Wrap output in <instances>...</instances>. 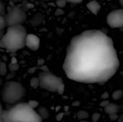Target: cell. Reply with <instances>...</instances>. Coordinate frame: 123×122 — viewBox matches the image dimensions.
Here are the masks:
<instances>
[{"mask_svg":"<svg viewBox=\"0 0 123 122\" xmlns=\"http://www.w3.org/2000/svg\"><path fill=\"white\" fill-rule=\"evenodd\" d=\"M119 66V58L111 37L100 30L90 29L71 39L63 68L72 81L102 83L109 81Z\"/></svg>","mask_w":123,"mask_h":122,"instance_id":"6da1fadb","label":"cell"},{"mask_svg":"<svg viewBox=\"0 0 123 122\" xmlns=\"http://www.w3.org/2000/svg\"><path fill=\"white\" fill-rule=\"evenodd\" d=\"M4 122H42L43 119L28 103L17 104L4 111Z\"/></svg>","mask_w":123,"mask_h":122,"instance_id":"7a4b0ae2","label":"cell"},{"mask_svg":"<svg viewBox=\"0 0 123 122\" xmlns=\"http://www.w3.org/2000/svg\"><path fill=\"white\" fill-rule=\"evenodd\" d=\"M27 35V29L22 24L9 26L1 38L5 49L10 52H16L23 48L25 47Z\"/></svg>","mask_w":123,"mask_h":122,"instance_id":"3957f363","label":"cell"},{"mask_svg":"<svg viewBox=\"0 0 123 122\" xmlns=\"http://www.w3.org/2000/svg\"><path fill=\"white\" fill-rule=\"evenodd\" d=\"M25 87L16 81L6 82L1 89V99L4 102L13 104L20 101L25 96Z\"/></svg>","mask_w":123,"mask_h":122,"instance_id":"277c9868","label":"cell"},{"mask_svg":"<svg viewBox=\"0 0 123 122\" xmlns=\"http://www.w3.org/2000/svg\"><path fill=\"white\" fill-rule=\"evenodd\" d=\"M39 87L50 92H57L59 86L63 83V79L50 71H43L38 75Z\"/></svg>","mask_w":123,"mask_h":122,"instance_id":"5b68a950","label":"cell"},{"mask_svg":"<svg viewBox=\"0 0 123 122\" xmlns=\"http://www.w3.org/2000/svg\"><path fill=\"white\" fill-rule=\"evenodd\" d=\"M7 27L22 24L27 20V14L20 6H14L10 7L6 14H4Z\"/></svg>","mask_w":123,"mask_h":122,"instance_id":"8992f818","label":"cell"},{"mask_svg":"<svg viewBox=\"0 0 123 122\" xmlns=\"http://www.w3.org/2000/svg\"><path fill=\"white\" fill-rule=\"evenodd\" d=\"M107 22L112 28H123V9H118L110 12Z\"/></svg>","mask_w":123,"mask_h":122,"instance_id":"52a82bcc","label":"cell"},{"mask_svg":"<svg viewBox=\"0 0 123 122\" xmlns=\"http://www.w3.org/2000/svg\"><path fill=\"white\" fill-rule=\"evenodd\" d=\"M40 45V38L34 34H27L25 40V46L32 50L39 49Z\"/></svg>","mask_w":123,"mask_h":122,"instance_id":"ba28073f","label":"cell"},{"mask_svg":"<svg viewBox=\"0 0 123 122\" xmlns=\"http://www.w3.org/2000/svg\"><path fill=\"white\" fill-rule=\"evenodd\" d=\"M87 9L93 14H98L100 9H101V5L99 4V3L97 1L93 0L89 1L87 4H86Z\"/></svg>","mask_w":123,"mask_h":122,"instance_id":"9c48e42d","label":"cell"},{"mask_svg":"<svg viewBox=\"0 0 123 122\" xmlns=\"http://www.w3.org/2000/svg\"><path fill=\"white\" fill-rule=\"evenodd\" d=\"M119 109H120V107L118 105H117L115 104L110 103L104 108V111L106 114L110 115V114H112L114 113H117V111H119Z\"/></svg>","mask_w":123,"mask_h":122,"instance_id":"30bf717a","label":"cell"},{"mask_svg":"<svg viewBox=\"0 0 123 122\" xmlns=\"http://www.w3.org/2000/svg\"><path fill=\"white\" fill-rule=\"evenodd\" d=\"M77 117L79 120H85L89 117V114L85 111H79L77 114Z\"/></svg>","mask_w":123,"mask_h":122,"instance_id":"8fae6325","label":"cell"},{"mask_svg":"<svg viewBox=\"0 0 123 122\" xmlns=\"http://www.w3.org/2000/svg\"><path fill=\"white\" fill-rule=\"evenodd\" d=\"M37 113H38L39 115L42 117L43 119H46V118L48 116V112L47 109H45V108H43V107L40 108Z\"/></svg>","mask_w":123,"mask_h":122,"instance_id":"7c38bea8","label":"cell"},{"mask_svg":"<svg viewBox=\"0 0 123 122\" xmlns=\"http://www.w3.org/2000/svg\"><path fill=\"white\" fill-rule=\"evenodd\" d=\"M123 96V91L122 90H117L112 93V99L115 100L120 99Z\"/></svg>","mask_w":123,"mask_h":122,"instance_id":"4fadbf2b","label":"cell"},{"mask_svg":"<svg viewBox=\"0 0 123 122\" xmlns=\"http://www.w3.org/2000/svg\"><path fill=\"white\" fill-rule=\"evenodd\" d=\"M7 73V66L6 65L1 62L0 63V76H5Z\"/></svg>","mask_w":123,"mask_h":122,"instance_id":"5bb4252c","label":"cell"},{"mask_svg":"<svg viewBox=\"0 0 123 122\" xmlns=\"http://www.w3.org/2000/svg\"><path fill=\"white\" fill-rule=\"evenodd\" d=\"M30 86L33 88H37V87H39V79H38V77L37 78H32L30 80Z\"/></svg>","mask_w":123,"mask_h":122,"instance_id":"9a60e30c","label":"cell"},{"mask_svg":"<svg viewBox=\"0 0 123 122\" xmlns=\"http://www.w3.org/2000/svg\"><path fill=\"white\" fill-rule=\"evenodd\" d=\"M66 0H56L55 1V4L57 5V6L58 8H61V9H63L66 6Z\"/></svg>","mask_w":123,"mask_h":122,"instance_id":"2e32d148","label":"cell"},{"mask_svg":"<svg viewBox=\"0 0 123 122\" xmlns=\"http://www.w3.org/2000/svg\"><path fill=\"white\" fill-rule=\"evenodd\" d=\"M8 68H9V69L11 71L14 72V71H17V70H19V65L18 63H10V64L9 65Z\"/></svg>","mask_w":123,"mask_h":122,"instance_id":"e0dca14e","label":"cell"},{"mask_svg":"<svg viewBox=\"0 0 123 122\" xmlns=\"http://www.w3.org/2000/svg\"><path fill=\"white\" fill-rule=\"evenodd\" d=\"M6 27H7V25L4 15H0V29H4Z\"/></svg>","mask_w":123,"mask_h":122,"instance_id":"ac0fdd59","label":"cell"},{"mask_svg":"<svg viewBox=\"0 0 123 122\" xmlns=\"http://www.w3.org/2000/svg\"><path fill=\"white\" fill-rule=\"evenodd\" d=\"M100 116H101V114L99 113H94L92 115V121L94 122H97L100 119Z\"/></svg>","mask_w":123,"mask_h":122,"instance_id":"d6986e66","label":"cell"},{"mask_svg":"<svg viewBox=\"0 0 123 122\" xmlns=\"http://www.w3.org/2000/svg\"><path fill=\"white\" fill-rule=\"evenodd\" d=\"M28 104H29L32 108L35 109V108H37V107L38 106L39 103H38L37 101H30L28 102Z\"/></svg>","mask_w":123,"mask_h":122,"instance_id":"ffe728a7","label":"cell"},{"mask_svg":"<svg viewBox=\"0 0 123 122\" xmlns=\"http://www.w3.org/2000/svg\"><path fill=\"white\" fill-rule=\"evenodd\" d=\"M109 116H110V120H112V121L117 120V119H118V117H119V116L117 115V113H114V114H110V115H109Z\"/></svg>","mask_w":123,"mask_h":122,"instance_id":"44dd1931","label":"cell"},{"mask_svg":"<svg viewBox=\"0 0 123 122\" xmlns=\"http://www.w3.org/2000/svg\"><path fill=\"white\" fill-rule=\"evenodd\" d=\"M4 110L2 109L1 104L0 103V122H4Z\"/></svg>","mask_w":123,"mask_h":122,"instance_id":"7402d4cb","label":"cell"},{"mask_svg":"<svg viewBox=\"0 0 123 122\" xmlns=\"http://www.w3.org/2000/svg\"><path fill=\"white\" fill-rule=\"evenodd\" d=\"M64 90H65V85H64V83H63V84H61V85L59 86V88H58L57 92H58L59 94H63V92H64Z\"/></svg>","mask_w":123,"mask_h":122,"instance_id":"603a6c76","label":"cell"},{"mask_svg":"<svg viewBox=\"0 0 123 122\" xmlns=\"http://www.w3.org/2000/svg\"><path fill=\"white\" fill-rule=\"evenodd\" d=\"M5 14V7L4 5L2 4V2L0 1V15H4Z\"/></svg>","mask_w":123,"mask_h":122,"instance_id":"cb8c5ba5","label":"cell"},{"mask_svg":"<svg viewBox=\"0 0 123 122\" xmlns=\"http://www.w3.org/2000/svg\"><path fill=\"white\" fill-rule=\"evenodd\" d=\"M110 102L107 100V99H105V100H103L102 101H101V103L99 104V106H101V107H103V108H105L107 104H109Z\"/></svg>","mask_w":123,"mask_h":122,"instance_id":"d4e9b609","label":"cell"},{"mask_svg":"<svg viewBox=\"0 0 123 122\" xmlns=\"http://www.w3.org/2000/svg\"><path fill=\"white\" fill-rule=\"evenodd\" d=\"M109 97V93L107 92H105L103 93L102 95H101V99H103V100H105V99H107Z\"/></svg>","mask_w":123,"mask_h":122,"instance_id":"484cf974","label":"cell"},{"mask_svg":"<svg viewBox=\"0 0 123 122\" xmlns=\"http://www.w3.org/2000/svg\"><path fill=\"white\" fill-rule=\"evenodd\" d=\"M83 0H66L67 2H70V3H74V4H79L81 3Z\"/></svg>","mask_w":123,"mask_h":122,"instance_id":"4316f807","label":"cell"},{"mask_svg":"<svg viewBox=\"0 0 123 122\" xmlns=\"http://www.w3.org/2000/svg\"><path fill=\"white\" fill-rule=\"evenodd\" d=\"M64 13V12L61 9V8H59V9H58L57 10H56V12H55V15H61V14H63Z\"/></svg>","mask_w":123,"mask_h":122,"instance_id":"83f0119b","label":"cell"},{"mask_svg":"<svg viewBox=\"0 0 123 122\" xmlns=\"http://www.w3.org/2000/svg\"><path fill=\"white\" fill-rule=\"evenodd\" d=\"M40 69L43 70V71H49V69H48V68L46 66V65H42L41 67H40Z\"/></svg>","mask_w":123,"mask_h":122,"instance_id":"f1b7e54d","label":"cell"},{"mask_svg":"<svg viewBox=\"0 0 123 122\" xmlns=\"http://www.w3.org/2000/svg\"><path fill=\"white\" fill-rule=\"evenodd\" d=\"M44 63H45V60H43V59H40L37 60V65H43L44 64Z\"/></svg>","mask_w":123,"mask_h":122,"instance_id":"f546056e","label":"cell"},{"mask_svg":"<svg viewBox=\"0 0 123 122\" xmlns=\"http://www.w3.org/2000/svg\"><path fill=\"white\" fill-rule=\"evenodd\" d=\"M4 35V29H0V40L3 37Z\"/></svg>","mask_w":123,"mask_h":122,"instance_id":"4dcf8cb0","label":"cell"},{"mask_svg":"<svg viewBox=\"0 0 123 122\" xmlns=\"http://www.w3.org/2000/svg\"><path fill=\"white\" fill-rule=\"evenodd\" d=\"M63 113H61V114H59L58 116H57V119L58 120V121H60V120H61V119L63 118Z\"/></svg>","mask_w":123,"mask_h":122,"instance_id":"1f68e13d","label":"cell"},{"mask_svg":"<svg viewBox=\"0 0 123 122\" xmlns=\"http://www.w3.org/2000/svg\"><path fill=\"white\" fill-rule=\"evenodd\" d=\"M11 63H17V60L16 59V58H12L11 59Z\"/></svg>","mask_w":123,"mask_h":122,"instance_id":"d6a6232c","label":"cell"},{"mask_svg":"<svg viewBox=\"0 0 123 122\" xmlns=\"http://www.w3.org/2000/svg\"><path fill=\"white\" fill-rule=\"evenodd\" d=\"M117 122H123V114L120 115L118 119H117Z\"/></svg>","mask_w":123,"mask_h":122,"instance_id":"836d02e7","label":"cell"},{"mask_svg":"<svg viewBox=\"0 0 123 122\" xmlns=\"http://www.w3.org/2000/svg\"><path fill=\"white\" fill-rule=\"evenodd\" d=\"M0 47H1V48H5L4 44V42H3V41H2L1 39L0 40Z\"/></svg>","mask_w":123,"mask_h":122,"instance_id":"e575fe53","label":"cell"},{"mask_svg":"<svg viewBox=\"0 0 123 122\" xmlns=\"http://www.w3.org/2000/svg\"><path fill=\"white\" fill-rule=\"evenodd\" d=\"M35 71V68H30V69L28 70V72H29V73H34Z\"/></svg>","mask_w":123,"mask_h":122,"instance_id":"d590c367","label":"cell"},{"mask_svg":"<svg viewBox=\"0 0 123 122\" xmlns=\"http://www.w3.org/2000/svg\"><path fill=\"white\" fill-rule=\"evenodd\" d=\"M119 1H120V4L122 8L123 9V0H119Z\"/></svg>","mask_w":123,"mask_h":122,"instance_id":"8d00e7d4","label":"cell"},{"mask_svg":"<svg viewBox=\"0 0 123 122\" xmlns=\"http://www.w3.org/2000/svg\"><path fill=\"white\" fill-rule=\"evenodd\" d=\"M78 105H79V101H76V103L73 104V106H78Z\"/></svg>","mask_w":123,"mask_h":122,"instance_id":"74e56055","label":"cell"},{"mask_svg":"<svg viewBox=\"0 0 123 122\" xmlns=\"http://www.w3.org/2000/svg\"><path fill=\"white\" fill-rule=\"evenodd\" d=\"M87 122V121H86V120H81V122Z\"/></svg>","mask_w":123,"mask_h":122,"instance_id":"f35d334b","label":"cell"},{"mask_svg":"<svg viewBox=\"0 0 123 122\" xmlns=\"http://www.w3.org/2000/svg\"><path fill=\"white\" fill-rule=\"evenodd\" d=\"M44 1H50V0H44Z\"/></svg>","mask_w":123,"mask_h":122,"instance_id":"ab89813d","label":"cell"}]
</instances>
